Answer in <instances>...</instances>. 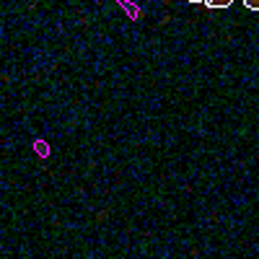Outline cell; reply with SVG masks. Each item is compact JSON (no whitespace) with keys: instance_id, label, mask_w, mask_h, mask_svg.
I'll return each instance as SVG.
<instances>
[{"instance_id":"1","label":"cell","mask_w":259,"mask_h":259,"mask_svg":"<svg viewBox=\"0 0 259 259\" xmlns=\"http://www.w3.org/2000/svg\"><path fill=\"white\" fill-rule=\"evenodd\" d=\"M231 3H233V0H205L207 8H228Z\"/></svg>"},{"instance_id":"2","label":"cell","mask_w":259,"mask_h":259,"mask_svg":"<svg viewBox=\"0 0 259 259\" xmlns=\"http://www.w3.org/2000/svg\"><path fill=\"white\" fill-rule=\"evenodd\" d=\"M244 6H246L249 11H259V0H244Z\"/></svg>"},{"instance_id":"3","label":"cell","mask_w":259,"mask_h":259,"mask_svg":"<svg viewBox=\"0 0 259 259\" xmlns=\"http://www.w3.org/2000/svg\"><path fill=\"white\" fill-rule=\"evenodd\" d=\"M187 3H205V0H187Z\"/></svg>"}]
</instances>
